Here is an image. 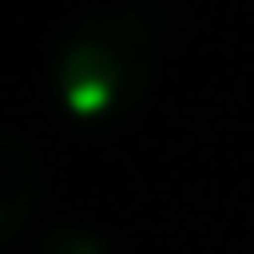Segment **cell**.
<instances>
[{"label":"cell","instance_id":"cell-1","mask_svg":"<svg viewBox=\"0 0 254 254\" xmlns=\"http://www.w3.org/2000/svg\"><path fill=\"white\" fill-rule=\"evenodd\" d=\"M157 76V27L130 5L81 16L49 65V98L65 125L103 130L146 98Z\"/></svg>","mask_w":254,"mask_h":254}]
</instances>
